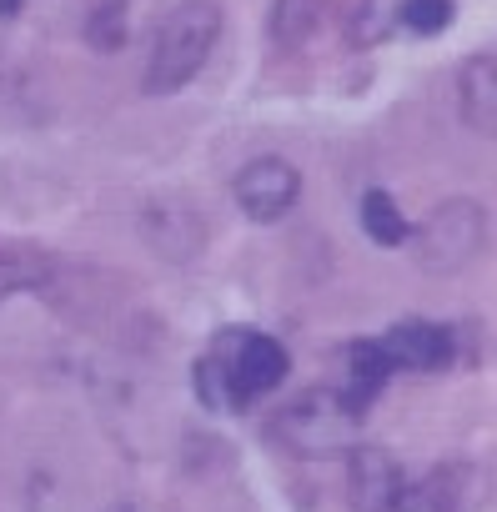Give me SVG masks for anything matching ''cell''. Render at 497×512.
I'll return each instance as SVG.
<instances>
[{"instance_id": "cell-1", "label": "cell", "mask_w": 497, "mask_h": 512, "mask_svg": "<svg viewBox=\"0 0 497 512\" xmlns=\"http://www.w3.org/2000/svg\"><path fill=\"white\" fill-rule=\"evenodd\" d=\"M216 41H221V6L216 0H181V6H171L161 16L151 56H146V91L171 96L186 81H196L201 66L211 61Z\"/></svg>"}, {"instance_id": "cell-2", "label": "cell", "mask_w": 497, "mask_h": 512, "mask_svg": "<svg viewBox=\"0 0 497 512\" xmlns=\"http://www.w3.org/2000/svg\"><path fill=\"white\" fill-rule=\"evenodd\" d=\"M357 422H362V412L342 392H302L297 402H287L277 412L272 432L297 457H327V452H347L352 447Z\"/></svg>"}, {"instance_id": "cell-3", "label": "cell", "mask_w": 497, "mask_h": 512, "mask_svg": "<svg viewBox=\"0 0 497 512\" xmlns=\"http://www.w3.org/2000/svg\"><path fill=\"white\" fill-rule=\"evenodd\" d=\"M482 236H487V211L467 196H452L442 206H432V216L412 231V251H417V267L422 272H462L472 256L482 251Z\"/></svg>"}, {"instance_id": "cell-4", "label": "cell", "mask_w": 497, "mask_h": 512, "mask_svg": "<svg viewBox=\"0 0 497 512\" xmlns=\"http://www.w3.org/2000/svg\"><path fill=\"white\" fill-rule=\"evenodd\" d=\"M211 362H216L221 377H226L231 407L277 392V387L287 382V372H292L287 347H282L277 337H262V332H226V342L211 352Z\"/></svg>"}, {"instance_id": "cell-5", "label": "cell", "mask_w": 497, "mask_h": 512, "mask_svg": "<svg viewBox=\"0 0 497 512\" xmlns=\"http://www.w3.org/2000/svg\"><path fill=\"white\" fill-rule=\"evenodd\" d=\"M231 191H236V206L252 221H282L297 206V196H302V176L282 156H257V161H246L236 171Z\"/></svg>"}, {"instance_id": "cell-6", "label": "cell", "mask_w": 497, "mask_h": 512, "mask_svg": "<svg viewBox=\"0 0 497 512\" xmlns=\"http://www.w3.org/2000/svg\"><path fill=\"white\" fill-rule=\"evenodd\" d=\"M402 467L382 447H352L347 457V497L357 512H397L402 502Z\"/></svg>"}, {"instance_id": "cell-7", "label": "cell", "mask_w": 497, "mask_h": 512, "mask_svg": "<svg viewBox=\"0 0 497 512\" xmlns=\"http://www.w3.org/2000/svg\"><path fill=\"white\" fill-rule=\"evenodd\" d=\"M472 492H477V472L467 462H437L432 472L402 487L397 512H467Z\"/></svg>"}, {"instance_id": "cell-8", "label": "cell", "mask_w": 497, "mask_h": 512, "mask_svg": "<svg viewBox=\"0 0 497 512\" xmlns=\"http://www.w3.org/2000/svg\"><path fill=\"white\" fill-rule=\"evenodd\" d=\"M141 236L156 256H166V262H191V256L201 251V241H206V226L191 206L156 201V206L141 211Z\"/></svg>"}, {"instance_id": "cell-9", "label": "cell", "mask_w": 497, "mask_h": 512, "mask_svg": "<svg viewBox=\"0 0 497 512\" xmlns=\"http://www.w3.org/2000/svg\"><path fill=\"white\" fill-rule=\"evenodd\" d=\"M377 342H382L392 372H437L452 362V332L437 322H397Z\"/></svg>"}, {"instance_id": "cell-10", "label": "cell", "mask_w": 497, "mask_h": 512, "mask_svg": "<svg viewBox=\"0 0 497 512\" xmlns=\"http://www.w3.org/2000/svg\"><path fill=\"white\" fill-rule=\"evenodd\" d=\"M457 106L477 136L497 141V56H472L457 71Z\"/></svg>"}, {"instance_id": "cell-11", "label": "cell", "mask_w": 497, "mask_h": 512, "mask_svg": "<svg viewBox=\"0 0 497 512\" xmlns=\"http://www.w3.org/2000/svg\"><path fill=\"white\" fill-rule=\"evenodd\" d=\"M387 377H392V362H387L382 342H357V347L347 352V392H342V397H347L357 412H367V407L382 397Z\"/></svg>"}, {"instance_id": "cell-12", "label": "cell", "mask_w": 497, "mask_h": 512, "mask_svg": "<svg viewBox=\"0 0 497 512\" xmlns=\"http://www.w3.org/2000/svg\"><path fill=\"white\" fill-rule=\"evenodd\" d=\"M362 226H367V236H372L377 246H402V241L412 236L402 206H397L387 191H367V196H362Z\"/></svg>"}, {"instance_id": "cell-13", "label": "cell", "mask_w": 497, "mask_h": 512, "mask_svg": "<svg viewBox=\"0 0 497 512\" xmlns=\"http://www.w3.org/2000/svg\"><path fill=\"white\" fill-rule=\"evenodd\" d=\"M317 26H322V0H277V6H272V36L282 46L312 41Z\"/></svg>"}, {"instance_id": "cell-14", "label": "cell", "mask_w": 497, "mask_h": 512, "mask_svg": "<svg viewBox=\"0 0 497 512\" xmlns=\"http://www.w3.org/2000/svg\"><path fill=\"white\" fill-rule=\"evenodd\" d=\"M86 41L96 51H121V41H126V0H96L91 21H86Z\"/></svg>"}, {"instance_id": "cell-15", "label": "cell", "mask_w": 497, "mask_h": 512, "mask_svg": "<svg viewBox=\"0 0 497 512\" xmlns=\"http://www.w3.org/2000/svg\"><path fill=\"white\" fill-rule=\"evenodd\" d=\"M452 0H402L397 6V21L412 31V36H437V31H447L452 26Z\"/></svg>"}, {"instance_id": "cell-16", "label": "cell", "mask_w": 497, "mask_h": 512, "mask_svg": "<svg viewBox=\"0 0 497 512\" xmlns=\"http://www.w3.org/2000/svg\"><path fill=\"white\" fill-rule=\"evenodd\" d=\"M36 282H41V262H36V256L0 251V297H11L21 287H36Z\"/></svg>"}]
</instances>
